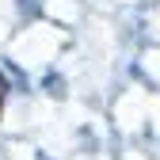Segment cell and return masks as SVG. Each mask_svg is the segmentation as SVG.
<instances>
[{"mask_svg": "<svg viewBox=\"0 0 160 160\" xmlns=\"http://www.w3.org/2000/svg\"><path fill=\"white\" fill-rule=\"evenodd\" d=\"M4 99H8V84H4V76H0V114H4Z\"/></svg>", "mask_w": 160, "mask_h": 160, "instance_id": "obj_1", "label": "cell"}]
</instances>
